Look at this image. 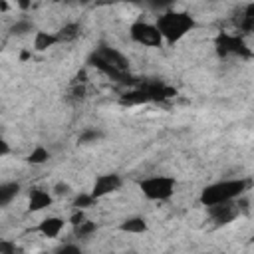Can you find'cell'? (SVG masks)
<instances>
[{"mask_svg": "<svg viewBox=\"0 0 254 254\" xmlns=\"http://www.w3.org/2000/svg\"><path fill=\"white\" fill-rule=\"evenodd\" d=\"M50 204H52V196H50L46 190L34 189V190L30 192V210H32V212H38V210H42V208H46V206H50Z\"/></svg>", "mask_w": 254, "mask_h": 254, "instance_id": "cell-12", "label": "cell"}, {"mask_svg": "<svg viewBox=\"0 0 254 254\" xmlns=\"http://www.w3.org/2000/svg\"><path fill=\"white\" fill-rule=\"evenodd\" d=\"M208 214L214 222L218 224H226L230 222L234 216H236V206L232 202H222V204H214V206H208Z\"/></svg>", "mask_w": 254, "mask_h": 254, "instance_id": "cell-9", "label": "cell"}, {"mask_svg": "<svg viewBox=\"0 0 254 254\" xmlns=\"http://www.w3.org/2000/svg\"><path fill=\"white\" fill-rule=\"evenodd\" d=\"M147 101H151V97H149L141 87L123 93V97H121V103H123V105H139V103H147Z\"/></svg>", "mask_w": 254, "mask_h": 254, "instance_id": "cell-15", "label": "cell"}, {"mask_svg": "<svg viewBox=\"0 0 254 254\" xmlns=\"http://www.w3.org/2000/svg\"><path fill=\"white\" fill-rule=\"evenodd\" d=\"M58 254H81V252H79L77 246H73V244H65L64 248L58 250Z\"/></svg>", "mask_w": 254, "mask_h": 254, "instance_id": "cell-25", "label": "cell"}, {"mask_svg": "<svg viewBox=\"0 0 254 254\" xmlns=\"http://www.w3.org/2000/svg\"><path fill=\"white\" fill-rule=\"evenodd\" d=\"M101 137H103L101 131H97V129H85V131L79 135V143H91V141H97V139H101Z\"/></svg>", "mask_w": 254, "mask_h": 254, "instance_id": "cell-22", "label": "cell"}, {"mask_svg": "<svg viewBox=\"0 0 254 254\" xmlns=\"http://www.w3.org/2000/svg\"><path fill=\"white\" fill-rule=\"evenodd\" d=\"M67 190H69V187H67L65 183H58V185H56V192H58V194H65Z\"/></svg>", "mask_w": 254, "mask_h": 254, "instance_id": "cell-27", "label": "cell"}, {"mask_svg": "<svg viewBox=\"0 0 254 254\" xmlns=\"http://www.w3.org/2000/svg\"><path fill=\"white\" fill-rule=\"evenodd\" d=\"M10 32L16 34V36H22V34H26V32H32V24H30L28 20H18L16 24H12Z\"/></svg>", "mask_w": 254, "mask_h": 254, "instance_id": "cell-21", "label": "cell"}, {"mask_svg": "<svg viewBox=\"0 0 254 254\" xmlns=\"http://www.w3.org/2000/svg\"><path fill=\"white\" fill-rule=\"evenodd\" d=\"M119 228H121L123 232L141 234V232H147V222H145V218H141V216H133V218H127V220H123Z\"/></svg>", "mask_w": 254, "mask_h": 254, "instance_id": "cell-14", "label": "cell"}, {"mask_svg": "<svg viewBox=\"0 0 254 254\" xmlns=\"http://www.w3.org/2000/svg\"><path fill=\"white\" fill-rule=\"evenodd\" d=\"M20 58H22V60H28V58H30V54H28V52H22V56H20Z\"/></svg>", "mask_w": 254, "mask_h": 254, "instance_id": "cell-30", "label": "cell"}, {"mask_svg": "<svg viewBox=\"0 0 254 254\" xmlns=\"http://www.w3.org/2000/svg\"><path fill=\"white\" fill-rule=\"evenodd\" d=\"M250 183L242 181V179H234V181H220L214 183L210 187H206L200 194V202L204 206H214V204H222V202H232L236 196H240L246 187Z\"/></svg>", "mask_w": 254, "mask_h": 254, "instance_id": "cell-1", "label": "cell"}, {"mask_svg": "<svg viewBox=\"0 0 254 254\" xmlns=\"http://www.w3.org/2000/svg\"><path fill=\"white\" fill-rule=\"evenodd\" d=\"M8 143L6 141H0V155H8Z\"/></svg>", "mask_w": 254, "mask_h": 254, "instance_id": "cell-28", "label": "cell"}, {"mask_svg": "<svg viewBox=\"0 0 254 254\" xmlns=\"http://www.w3.org/2000/svg\"><path fill=\"white\" fill-rule=\"evenodd\" d=\"M129 32H131V38L143 46H161V42H163L159 28L153 24H147V22H135Z\"/></svg>", "mask_w": 254, "mask_h": 254, "instance_id": "cell-4", "label": "cell"}, {"mask_svg": "<svg viewBox=\"0 0 254 254\" xmlns=\"http://www.w3.org/2000/svg\"><path fill=\"white\" fill-rule=\"evenodd\" d=\"M81 222H85V216H83V210H77L73 216H71V224H75V226H79Z\"/></svg>", "mask_w": 254, "mask_h": 254, "instance_id": "cell-26", "label": "cell"}, {"mask_svg": "<svg viewBox=\"0 0 254 254\" xmlns=\"http://www.w3.org/2000/svg\"><path fill=\"white\" fill-rule=\"evenodd\" d=\"M192 26H194V20L187 12H165L157 20V28L169 44H175L177 40H181Z\"/></svg>", "mask_w": 254, "mask_h": 254, "instance_id": "cell-2", "label": "cell"}, {"mask_svg": "<svg viewBox=\"0 0 254 254\" xmlns=\"http://www.w3.org/2000/svg\"><path fill=\"white\" fill-rule=\"evenodd\" d=\"M89 64H91V65H95L99 71H103L107 77H111V79H115V81H129V75H127V73H123V71L115 69V67H113V65H109L107 62H103L97 54H91V56H89Z\"/></svg>", "mask_w": 254, "mask_h": 254, "instance_id": "cell-10", "label": "cell"}, {"mask_svg": "<svg viewBox=\"0 0 254 254\" xmlns=\"http://www.w3.org/2000/svg\"><path fill=\"white\" fill-rule=\"evenodd\" d=\"M38 228H40V232H42L44 236L56 238V236L62 232V228H64V220L58 218V216H48V218H44V220L40 222Z\"/></svg>", "mask_w": 254, "mask_h": 254, "instance_id": "cell-11", "label": "cell"}, {"mask_svg": "<svg viewBox=\"0 0 254 254\" xmlns=\"http://www.w3.org/2000/svg\"><path fill=\"white\" fill-rule=\"evenodd\" d=\"M143 194L151 200H167L175 192V181L171 177H151L139 183Z\"/></svg>", "mask_w": 254, "mask_h": 254, "instance_id": "cell-3", "label": "cell"}, {"mask_svg": "<svg viewBox=\"0 0 254 254\" xmlns=\"http://www.w3.org/2000/svg\"><path fill=\"white\" fill-rule=\"evenodd\" d=\"M103 62H107L109 65H113L115 69H119V71H123V73H127V67H129V60L123 56V54H119L117 50H113V48H107V46H99V50L95 52Z\"/></svg>", "mask_w": 254, "mask_h": 254, "instance_id": "cell-7", "label": "cell"}, {"mask_svg": "<svg viewBox=\"0 0 254 254\" xmlns=\"http://www.w3.org/2000/svg\"><path fill=\"white\" fill-rule=\"evenodd\" d=\"M77 236H87L91 232H95V222H81L79 226H75Z\"/></svg>", "mask_w": 254, "mask_h": 254, "instance_id": "cell-23", "label": "cell"}, {"mask_svg": "<svg viewBox=\"0 0 254 254\" xmlns=\"http://www.w3.org/2000/svg\"><path fill=\"white\" fill-rule=\"evenodd\" d=\"M48 157H50V153H48L44 147H36V149L28 155V161H30L32 165H42V163L48 161Z\"/></svg>", "mask_w": 254, "mask_h": 254, "instance_id": "cell-19", "label": "cell"}, {"mask_svg": "<svg viewBox=\"0 0 254 254\" xmlns=\"http://www.w3.org/2000/svg\"><path fill=\"white\" fill-rule=\"evenodd\" d=\"M141 89L151 97V101H161V99L177 95V89H173V87H169L165 83H159V81H145L141 85Z\"/></svg>", "mask_w": 254, "mask_h": 254, "instance_id": "cell-8", "label": "cell"}, {"mask_svg": "<svg viewBox=\"0 0 254 254\" xmlns=\"http://www.w3.org/2000/svg\"><path fill=\"white\" fill-rule=\"evenodd\" d=\"M16 252H18V248H16L14 242H10V240L0 242V254H16Z\"/></svg>", "mask_w": 254, "mask_h": 254, "instance_id": "cell-24", "label": "cell"}, {"mask_svg": "<svg viewBox=\"0 0 254 254\" xmlns=\"http://www.w3.org/2000/svg\"><path fill=\"white\" fill-rule=\"evenodd\" d=\"M216 48L220 54H236L242 58H250L252 52L246 48L244 40L240 36H230V34H218L216 38Z\"/></svg>", "mask_w": 254, "mask_h": 254, "instance_id": "cell-5", "label": "cell"}, {"mask_svg": "<svg viewBox=\"0 0 254 254\" xmlns=\"http://www.w3.org/2000/svg\"><path fill=\"white\" fill-rule=\"evenodd\" d=\"M60 38L58 34H50V32H36V38H34V48L38 52H44L48 48H52L54 44H58Z\"/></svg>", "mask_w": 254, "mask_h": 254, "instance_id": "cell-13", "label": "cell"}, {"mask_svg": "<svg viewBox=\"0 0 254 254\" xmlns=\"http://www.w3.org/2000/svg\"><path fill=\"white\" fill-rule=\"evenodd\" d=\"M95 200H97V198H95L93 194H79V196H75V200H73V206H75L77 210H81V208H87V206H91Z\"/></svg>", "mask_w": 254, "mask_h": 254, "instance_id": "cell-20", "label": "cell"}, {"mask_svg": "<svg viewBox=\"0 0 254 254\" xmlns=\"http://www.w3.org/2000/svg\"><path fill=\"white\" fill-rule=\"evenodd\" d=\"M119 185H121L119 175H115V173L99 175V177L95 179V185H93L91 194H93L95 198H101V196H105V194H109V192L117 190V189H119Z\"/></svg>", "mask_w": 254, "mask_h": 254, "instance_id": "cell-6", "label": "cell"}, {"mask_svg": "<svg viewBox=\"0 0 254 254\" xmlns=\"http://www.w3.org/2000/svg\"><path fill=\"white\" fill-rule=\"evenodd\" d=\"M73 95L81 97V95H83V87H75V89H73Z\"/></svg>", "mask_w": 254, "mask_h": 254, "instance_id": "cell-29", "label": "cell"}, {"mask_svg": "<svg viewBox=\"0 0 254 254\" xmlns=\"http://www.w3.org/2000/svg\"><path fill=\"white\" fill-rule=\"evenodd\" d=\"M77 32H79V26H77L75 22H71V24H65V26L60 30L58 38H60V42H67V40H73V38L77 36Z\"/></svg>", "mask_w": 254, "mask_h": 254, "instance_id": "cell-17", "label": "cell"}, {"mask_svg": "<svg viewBox=\"0 0 254 254\" xmlns=\"http://www.w3.org/2000/svg\"><path fill=\"white\" fill-rule=\"evenodd\" d=\"M18 190H20L18 183H4V185H0V204L6 206L18 194Z\"/></svg>", "mask_w": 254, "mask_h": 254, "instance_id": "cell-16", "label": "cell"}, {"mask_svg": "<svg viewBox=\"0 0 254 254\" xmlns=\"http://www.w3.org/2000/svg\"><path fill=\"white\" fill-rule=\"evenodd\" d=\"M240 28L244 32H254V4H248L246 6V12H244V18L240 22Z\"/></svg>", "mask_w": 254, "mask_h": 254, "instance_id": "cell-18", "label": "cell"}]
</instances>
